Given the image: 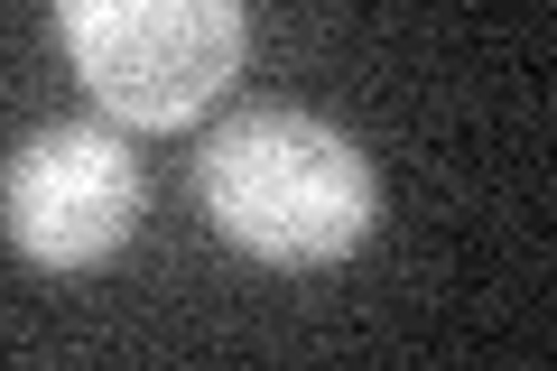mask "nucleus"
I'll return each mask as SVG.
<instances>
[{
    "instance_id": "obj_1",
    "label": "nucleus",
    "mask_w": 557,
    "mask_h": 371,
    "mask_svg": "<svg viewBox=\"0 0 557 371\" xmlns=\"http://www.w3.org/2000/svg\"><path fill=\"white\" fill-rule=\"evenodd\" d=\"M205 205L260 260H335L372 233V168L307 112H242L205 149Z\"/></svg>"
},
{
    "instance_id": "obj_2",
    "label": "nucleus",
    "mask_w": 557,
    "mask_h": 371,
    "mask_svg": "<svg viewBox=\"0 0 557 371\" xmlns=\"http://www.w3.org/2000/svg\"><path fill=\"white\" fill-rule=\"evenodd\" d=\"M57 28L102 112L139 131L196 121L242 65V0H57Z\"/></svg>"
},
{
    "instance_id": "obj_3",
    "label": "nucleus",
    "mask_w": 557,
    "mask_h": 371,
    "mask_svg": "<svg viewBox=\"0 0 557 371\" xmlns=\"http://www.w3.org/2000/svg\"><path fill=\"white\" fill-rule=\"evenodd\" d=\"M0 223L28 260L47 270H84V260L121 251L139 223V168L112 131H75V121H47L20 139L10 176H0Z\"/></svg>"
}]
</instances>
